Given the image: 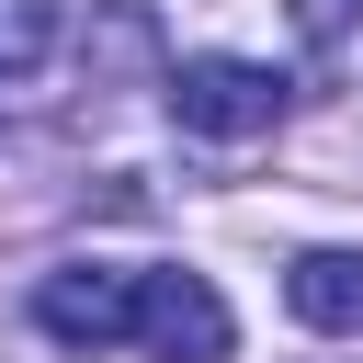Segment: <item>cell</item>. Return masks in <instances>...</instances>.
Segmentation results:
<instances>
[{"instance_id":"cell-1","label":"cell","mask_w":363,"mask_h":363,"mask_svg":"<svg viewBox=\"0 0 363 363\" xmlns=\"http://www.w3.org/2000/svg\"><path fill=\"white\" fill-rule=\"evenodd\" d=\"M159 91H170V125H182V136H216V147L284 125V79H272L261 57H182Z\"/></svg>"},{"instance_id":"cell-2","label":"cell","mask_w":363,"mask_h":363,"mask_svg":"<svg viewBox=\"0 0 363 363\" xmlns=\"http://www.w3.org/2000/svg\"><path fill=\"white\" fill-rule=\"evenodd\" d=\"M34 329H45L57 352H113V340H136V272H113V261H57V272L34 284Z\"/></svg>"},{"instance_id":"cell-3","label":"cell","mask_w":363,"mask_h":363,"mask_svg":"<svg viewBox=\"0 0 363 363\" xmlns=\"http://www.w3.org/2000/svg\"><path fill=\"white\" fill-rule=\"evenodd\" d=\"M227 295L204 272H136V352L147 363H227Z\"/></svg>"},{"instance_id":"cell-4","label":"cell","mask_w":363,"mask_h":363,"mask_svg":"<svg viewBox=\"0 0 363 363\" xmlns=\"http://www.w3.org/2000/svg\"><path fill=\"white\" fill-rule=\"evenodd\" d=\"M284 306L329 340H363V250H295L284 261Z\"/></svg>"},{"instance_id":"cell-5","label":"cell","mask_w":363,"mask_h":363,"mask_svg":"<svg viewBox=\"0 0 363 363\" xmlns=\"http://www.w3.org/2000/svg\"><path fill=\"white\" fill-rule=\"evenodd\" d=\"M57 57V0H0V79Z\"/></svg>"},{"instance_id":"cell-6","label":"cell","mask_w":363,"mask_h":363,"mask_svg":"<svg viewBox=\"0 0 363 363\" xmlns=\"http://www.w3.org/2000/svg\"><path fill=\"white\" fill-rule=\"evenodd\" d=\"M352 23H363V0H295V34L329 57V45H352Z\"/></svg>"}]
</instances>
